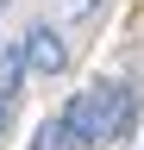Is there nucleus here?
Returning <instances> with one entry per match:
<instances>
[{
	"label": "nucleus",
	"instance_id": "nucleus-1",
	"mask_svg": "<svg viewBox=\"0 0 144 150\" xmlns=\"http://www.w3.org/2000/svg\"><path fill=\"white\" fill-rule=\"evenodd\" d=\"M132 125H138V94L125 81H100V88H88L63 106V131L82 150H106V144L132 138Z\"/></svg>",
	"mask_w": 144,
	"mask_h": 150
},
{
	"label": "nucleus",
	"instance_id": "nucleus-6",
	"mask_svg": "<svg viewBox=\"0 0 144 150\" xmlns=\"http://www.w3.org/2000/svg\"><path fill=\"white\" fill-rule=\"evenodd\" d=\"M6 119H13V106H0V138H6Z\"/></svg>",
	"mask_w": 144,
	"mask_h": 150
},
{
	"label": "nucleus",
	"instance_id": "nucleus-2",
	"mask_svg": "<svg viewBox=\"0 0 144 150\" xmlns=\"http://www.w3.org/2000/svg\"><path fill=\"white\" fill-rule=\"evenodd\" d=\"M19 50H25V69H31V75H63V69H69V50H63L57 25H31Z\"/></svg>",
	"mask_w": 144,
	"mask_h": 150
},
{
	"label": "nucleus",
	"instance_id": "nucleus-7",
	"mask_svg": "<svg viewBox=\"0 0 144 150\" xmlns=\"http://www.w3.org/2000/svg\"><path fill=\"white\" fill-rule=\"evenodd\" d=\"M0 13H6V0H0Z\"/></svg>",
	"mask_w": 144,
	"mask_h": 150
},
{
	"label": "nucleus",
	"instance_id": "nucleus-5",
	"mask_svg": "<svg viewBox=\"0 0 144 150\" xmlns=\"http://www.w3.org/2000/svg\"><path fill=\"white\" fill-rule=\"evenodd\" d=\"M94 6H100V0H57V13H63V19H88Z\"/></svg>",
	"mask_w": 144,
	"mask_h": 150
},
{
	"label": "nucleus",
	"instance_id": "nucleus-3",
	"mask_svg": "<svg viewBox=\"0 0 144 150\" xmlns=\"http://www.w3.org/2000/svg\"><path fill=\"white\" fill-rule=\"evenodd\" d=\"M25 50L19 44H6V50H0V106H13V94H19V81H25Z\"/></svg>",
	"mask_w": 144,
	"mask_h": 150
},
{
	"label": "nucleus",
	"instance_id": "nucleus-4",
	"mask_svg": "<svg viewBox=\"0 0 144 150\" xmlns=\"http://www.w3.org/2000/svg\"><path fill=\"white\" fill-rule=\"evenodd\" d=\"M63 144H69L63 119H44V125H38V138H31V150H63Z\"/></svg>",
	"mask_w": 144,
	"mask_h": 150
}]
</instances>
